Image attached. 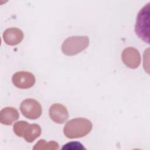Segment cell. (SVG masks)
Segmentation results:
<instances>
[{
    "label": "cell",
    "mask_w": 150,
    "mask_h": 150,
    "mask_svg": "<svg viewBox=\"0 0 150 150\" xmlns=\"http://www.w3.org/2000/svg\"><path fill=\"white\" fill-rule=\"evenodd\" d=\"M92 128L93 124L89 120L84 118H73L65 124L63 133L69 139L82 138L89 134Z\"/></svg>",
    "instance_id": "obj_1"
},
{
    "label": "cell",
    "mask_w": 150,
    "mask_h": 150,
    "mask_svg": "<svg viewBox=\"0 0 150 150\" xmlns=\"http://www.w3.org/2000/svg\"><path fill=\"white\" fill-rule=\"evenodd\" d=\"M88 45L89 39L87 36H70L63 42L62 51L67 56H74L86 49Z\"/></svg>",
    "instance_id": "obj_2"
},
{
    "label": "cell",
    "mask_w": 150,
    "mask_h": 150,
    "mask_svg": "<svg viewBox=\"0 0 150 150\" xmlns=\"http://www.w3.org/2000/svg\"><path fill=\"white\" fill-rule=\"evenodd\" d=\"M149 3L145 5L139 12L135 26V32L143 41L149 43Z\"/></svg>",
    "instance_id": "obj_3"
},
{
    "label": "cell",
    "mask_w": 150,
    "mask_h": 150,
    "mask_svg": "<svg viewBox=\"0 0 150 150\" xmlns=\"http://www.w3.org/2000/svg\"><path fill=\"white\" fill-rule=\"evenodd\" d=\"M22 114L27 118L35 120L39 118L42 113L40 104L36 100L28 98L23 100L20 105Z\"/></svg>",
    "instance_id": "obj_4"
},
{
    "label": "cell",
    "mask_w": 150,
    "mask_h": 150,
    "mask_svg": "<svg viewBox=\"0 0 150 150\" xmlns=\"http://www.w3.org/2000/svg\"><path fill=\"white\" fill-rule=\"evenodd\" d=\"M13 85L21 89H26L33 87L36 82L35 76L28 71H18L12 77Z\"/></svg>",
    "instance_id": "obj_5"
},
{
    "label": "cell",
    "mask_w": 150,
    "mask_h": 150,
    "mask_svg": "<svg viewBox=\"0 0 150 150\" xmlns=\"http://www.w3.org/2000/svg\"><path fill=\"white\" fill-rule=\"evenodd\" d=\"M121 59L123 63L131 69H136L141 63V58L139 51L132 47L124 49L121 54Z\"/></svg>",
    "instance_id": "obj_6"
},
{
    "label": "cell",
    "mask_w": 150,
    "mask_h": 150,
    "mask_svg": "<svg viewBox=\"0 0 150 150\" xmlns=\"http://www.w3.org/2000/svg\"><path fill=\"white\" fill-rule=\"evenodd\" d=\"M50 118L56 123L63 124L69 118V112L65 106L59 103L52 104L49 110Z\"/></svg>",
    "instance_id": "obj_7"
},
{
    "label": "cell",
    "mask_w": 150,
    "mask_h": 150,
    "mask_svg": "<svg viewBox=\"0 0 150 150\" xmlns=\"http://www.w3.org/2000/svg\"><path fill=\"white\" fill-rule=\"evenodd\" d=\"M24 37L23 32L17 28H9L3 33L5 43L10 46L17 45L21 42Z\"/></svg>",
    "instance_id": "obj_8"
},
{
    "label": "cell",
    "mask_w": 150,
    "mask_h": 150,
    "mask_svg": "<svg viewBox=\"0 0 150 150\" xmlns=\"http://www.w3.org/2000/svg\"><path fill=\"white\" fill-rule=\"evenodd\" d=\"M19 112L16 108L6 107L0 111V122L2 124L10 125L19 118Z\"/></svg>",
    "instance_id": "obj_9"
},
{
    "label": "cell",
    "mask_w": 150,
    "mask_h": 150,
    "mask_svg": "<svg viewBox=\"0 0 150 150\" xmlns=\"http://www.w3.org/2000/svg\"><path fill=\"white\" fill-rule=\"evenodd\" d=\"M41 132L42 130L39 125L37 124H29L25 129L23 137L26 142H32L40 135Z\"/></svg>",
    "instance_id": "obj_10"
},
{
    "label": "cell",
    "mask_w": 150,
    "mask_h": 150,
    "mask_svg": "<svg viewBox=\"0 0 150 150\" xmlns=\"http://www.w3.org/2000/svg\"><path fill=\"white\" fill-rule=\"evenodd\" d=\"M59 144L55 141H50L46 142L44 139H40L34 146L33 149H58Z\"/></svg>",
    "instance_id": "obj_11"
},
{
    "label": "cell",
    "mask_w": 150,
    "mask_h": 150,
    "mask_svg": "<svg viewBox=\"0 0 150 150\" xmlns=\"http://www.w3.org/2000/svg\"><path fill=\"white\" fill-rule=\"evenodd\" d=\"M29 125V124L25 121H19L15 123L13 127V130L17 136L23 137L25 129Z\"/></svg>",
    "instance_id": "obj_12"
},
{
    "label": "cell",
    "mask_w": 150,
    "mask_h": 150,
    "mask_svg": "<svg viewBox=\"0 0 150 150\" xmlns=\"http://www.w3.org/2000/svg\"><path fill=\"white\" fill-rule=\"evenodd\" d=\"M62 149H85L83 145L79 142H70L64 144L62 148Z\"/></svg>",
    "instance_id": "obj_13"
}]
</instances>
